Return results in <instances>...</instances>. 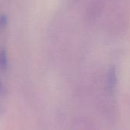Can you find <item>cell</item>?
I'll return each mask as SVG.
<instances>
[{
    "label": "cell",
    "mask_w": 130,
    "mask_h": 130,
    "mask_svg": "<svg viewBox=\"0 0 130 130\" xmlns=\"http://www.w3.org/2000/svg\"><path fill=\"white\" fill-rule=\"evenodd\" d=\"M2 90H3V87H2V83L0 82V94L2 93Z\"/></svg>",
    "instance_id": "4"
},
{
    "label": "cell",
    "mask_w": 130,
    "mask_h": 130,
    "mask_svg": "<svg viewBox=\"0 0 130 130\" xmlns=\"http://www.w3.org/2000/svg\"><path fill=\"white\" fill-rule=\"evenodd\" d=\"M7 24V16L2 15L0 17V29H2L5 27Z\"/></svg>",
    "instance_id": "3"
},
{
    "label": "cell",
    "mask_w": 130,
    "mask_h": 130,
    "mask_svg": "<svg viewBox=\"0 0 130 130\" xmlns=\"http://www.w3.org/2000/svg\"><path fill=\"white\" fill-rule=\"evenodd\" d=\"M8 60H7V56L6 52L5 50H2L0 51V70L5 71L7 68Z\"/></svg>",
    "instance_id": "2"
},
{
    "label": "cell",
    "mask_w": 130,
    "mask_h": 130,
    "mask_svg": "<svg viewBox=\"0 0 130 130\" xmlns=\"http://www.w3.org/2000/svg\"><path fill=\"white\" fill-rule=\"evenodd\" d=\"M117 85V74L114 69H111L108 73L107 77V87L110 91H113Z\"/></svg>",
    "instance_id": "1"
}]
</instances>
